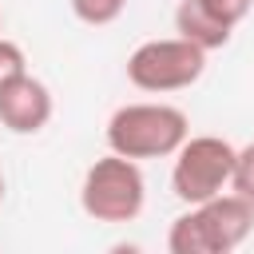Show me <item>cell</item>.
Returning <instances> with one entry per match:
<instances>
[{"mask_svg": "<svg viewBox=\"0 0 254 254\" xmlns=\"http://www.w3.org/2000/svg\"><path fill=\"white\" fill-rule=\"evenodd\" d=\"M52 119V91L32 71H20L0 83V127L12 135H36Z\"/></svg>", "mask_w": 254, "mask_h": 254, "instance_id": "8992f818", "label": "cell"}, {"mask_svg": "<svg viewBox=\"0 0 254 254\" xmlns=\"http://www.w3.org/2000/svg\"><path fill=\"white\" fill-rule=\"evenodd\" d=\"M123 8H127V0H71V12H75L83 24H91V28L115 24V20L123 16Z\"/></svg>", "mask_w": 254, "mask_h": 254, "instance_id": "ba28073f", "label": "cell"}, {"mask_svg": "<svg viewBox=\"0 0 254 254\" xmlns=\"http://www.w3.org/2000/svg\"><path fill=\"white\" fill-rule=\"evenodd\" d=\"M0 202H4V175H0Z\"/></svg>", "mask_w": 254, "mask_h": 254, "instance_id": "7c38bea8", "label": "cell"}, {"mask_svg": "<svg viewBox=\"0 0 254 254\" xmlns=\"http://www.w3.org/2000/svg\"><path fill=\"white\" fill-rule=\"evenodd\" d=\"M147 202V183L135 159L127 155H103L87 167L79 187V206L95 222H135Z\"/></svg>", "mask_w": 254, "mask_h": 254, "instance_id": "3957f363", "label": "cell"}, {"mask_svg": "<svg viewBox=\"0 0 254 254\" xmlns=\"http://www.w3.org/2000/svg\"><path fill=\"white\" fill-rule=\"evenodd\" d=\"M254 230V202H246L234 190H222L206 202L187 206L167 230V250L171 254H230L234 246L246 242Z\"/></svg>", "mask_w": 254, "mask_h": 254, "instance_id": "6da1fadb", "label": "cell"}, {"mask_svg": "<svg viewBox=\"0 0 254 254\" xmlns=\"http://www.w3.org/2000/svg\"><path fill=\"white\" fill-rule=\"evenodd\" d=\"M175 32H179L183 40H190V44L206 48V52L226 48V44H230V36H234V28L218 24V20H214L198 0H179V8H175Z\"/></svg>", "mask_w": 254, "mask_h": 254, "instance_id": "52a82bcc", "label": "cell"}, {"mask_svg": "<svg viewBox=\"0 0 254 254\" xmlns=\"http://www.w3.org/2000/svg\"><path fill=\"white\" fill-rule=\"evenodd\" d=\"M234 155H238V147L218 135H187V143L175 151V167H171L175 198L194 206V202H206V198L230 190Z\"/></svg>", "mask_w": 254, "mask_h": 254, "instance_id": "5b68a950", "label": "cell"}, {"mask_svg": "<svg viewBox=\"0 0 254 254\" xmlns=\"http://www.w3.org/2000/svg\"><path fill=\"white\" fill-rule=\"evenodd\" d=\"M218 24H226V28H238L242 20H246V12H250V4L254 0H198Z\"/></svg>", "mask_w": 254, "mask_h": 254, "instance_id": "30bf717a", "label": "cell"}, {"mask_svg": "<svg viewBox=\"0 0 254 254\" xmlns=\"http://www.w3.org/2000/svg\"><path fill=\"white\" fill-rule=\"evenodd\" d=\"M190 135L187 111L175 103H123L107 119V147L127 159H167Z\"/></svg>", "mask_w": 254, "mask_h": 254, "instance_id": "7a4b0ae2", "label": "cell"}, {"mask_svg": "<svg viewBox=\"0 0 254 254\" xmlns=\"http://www.w3.org/2000/svg\"><path fill=\"white\" fill-rule=\"evenodd\" d=\"M20 71H28V60H24V48L0 36V83H4V79H12V75H20Z\"/></svg>", "mask_w": 254, "mask_h": 254, "instance_id": "8fae6325", "label": "cell"}, {"mask_svg": "<svg viewBox=\"0 0 254 254\" xmlns=\"http://www.w3.org/2000/svg\"><path fill=\"white\" fill-rule=\"evenodd\" d=\"M230 190L242 194L246 202H254V143L238 147V155H234V175H230Z\"/></svg>", "mask_w": 254, "mask_h": 254, "instance_id": "9c48e42d", "label": "cell"}, {"mask_svg": "<svg viewBox=\"0 0 254 254\" xmlns=\"http://www.w3.org/2000/svg\"><path fill=\"white\" fill-rule=\"evenodd\" d=\"M202 71H206V48H198L183 36L147 40L127 56V79L151 95L183 91V87L198 83Z\"/></svg>", "mask_w": 254, "mask_h": 254, "instance_id": "277c9868", "label": "cell"}]
</instances>
